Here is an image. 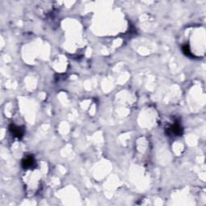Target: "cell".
<instances>
[{"label":"cell","instance_id":"obj_1","mask_svg":"<svg viewBox=\"0 0 206 206\" xmlns=\"http://www.w3.org/2000/svg\"><path fill=\"white\" fill-rule=\"evenodd\" d=\"M9 130H10V131L12 132V134L13 135L15 136V137H16V138H22L23 135V133H24V130H23V129L22 128V127H17V126H15V125H10V127H9Z\"/></svg>","mask_w":206,"mask_h":206},{"label":"cell","instance_id":"obj_2","mask_svg":"<svg viewBox=\"0 0 206 206\" xmlns=\"http://www.w3.org/2000/svg\"><path fill=\"white\" fill-rule=\"evenodd\" d=\"M35 160L32 156H28L22 160V167L23 168H29L34 165Z\"/></svg>","mask_w":206,"mask_h":206},{"label":"cell","instance_id":"obj_3","mask_svg":"<svg viewBox=\"0 0 206 206\" xmlns=\"http://www.w3.org/2000/svg\"><path fill=\"white\" fill-rule=\"evenodd\" d=\"M171 130H172V132L173 133L174 135H180L181 134V131H182V128H181V127L180 126V124L175 123V124H174L171 127Z\"/></svg>","mask_w":206,"mask_h":206},{"label":"cell","instance_id":"obj_4","mask_svg":"<svg viewBox=\"0 0 206 206\" xmlns=\"http://www.w3.org/2000/svg\"><path fill=\"white\" fill-rule=\"evenodd\" d=\"M182 49H183V53L185 54L186 56H188V57H192V52H191V51H190V49H189V45H187V44L183 45V48H182Z\"/></svg>","mask_w":206,"mask_h":206}]
</instances>
